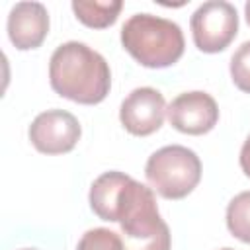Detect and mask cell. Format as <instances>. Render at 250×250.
<instances>
[{
	"instance_id": "9c48e42d",
	"label": "cell",
	"mask_w": 250,
	"mask_h": 250,
	"mask_svg": "<svg viewBox=\"0 0 250 250\" xmlns=\"http://www.w3.org/2000/svg\"><path fill=\"white\" fill-rule=\"evenodd\" d=\"M6 27L16 49H37L49 33V12L41 2H18L8 14Z\"/></svg>"
},
{
	"instance_id": "6da1fadb",
	"label": "cell",
	"mask_w": 250,
	"mask_h": 250,
	"mask_svg": "<svg viewBox=\"0 0 250 250\" xmlns=\"http://www.w3.org/2000/svg\"><path fill=\"white\" fill-rule=\"evenodd\" d=\"M88 199L102 221L119 223L125 250H170L172 234L160 217L152 188L109 170L92 182Z\"/></svg>"
},
{
	"instance_id": "9a60e30c",
	"label": "cell",
	"mask_w": 250,
	"mask_h": 250,
	"mask_svg": "<svg viewBox=\"0 0 250 250\" xmlns=\"http://www.w3.org/2000/svg\"><path fill=\"white\" fill-rule=\"evenodd\" d=\"M244 16H246V21H248V25H250V2L244 4Z\"/></svg>"
},
{
	"instance_id": "30bf717a",
	"label": "cell",
	"mask_w": 250,
	"mask_h": 250,
	"mask_svg": "<svg viewBox=\"0 0 250 250\" xmlns=\"http://www.w3.org/2000/svg\"><path fill=\"white\" fill-rule=\"evenodd\" d=\"M72 12L80 23L94 29H104L115 23L123 2L121 0H109V2H98V0H74Z\"/></svg>"
},
{
	"instance_id": "ba28073f",
	"label": "cell",
	"mask_w": 250,
	"mask_h": 250,
	"mask_svg": "<svg viewBox=\"0 0 250 250\" xmlns=\"http://www.w3.org/2000/svg\"><path fill=\"white\" fill-rule=\"evenodd\" d=\"M166 115L164 96L150 86L135 88L119 107V121L127 133L135 137H148L156 133Z\"/></svg>"
},
{
	"instance_id": "7c38bea8",
	"label": "cell",
	"mask_w": 250,
	"mask_h": 250,
	"mask_svg": "<svg viewBox=\"0 0 250 250\" xmlns=\"http://www.w3.org/2000/svg\"><path fill=\"white\" fill-rule=\"evenodd\" d=\"M76 250H125L123 240L117 232L98 227L90 229L82 234V238L76 244Z\"/></svg>"
},
{
	"instance_id": "52a82bcc",
	"label": "cell",
	"mask_w": 250,
	"mask_h": 250,
	"mask_svg": "<svg viewBox=\"0 0 250 250\" xmlns=\"http://www.w3.org/2000/svg\"><path fill=\"white\" fill-rule=\"evenodd\" d=\"M170 125L186 135H205L219 121V107L211 94L193 90L176 96L166 107Z\"/></svg>"
},
{
	"instance_id": "8fae6325",
	"label": "cell",
	"mask_w": 250,
	"mask_h": 250,
	"mask_svg": "<svg viewBox=\"0 0 250 250\" xmlns=\"http://www.w3.org/2000/svg\"><path fill=\"white\" fill-rule=\"evenodd\" d=\"M227 229L234 238L250 244V191H240L229 201Z\"/></svg>"
},
{
	"instance_id": "e0dca14e",
	"label": "cell",
	"mask_w": 250,
	"mask_h": 250,
	"mask_svg": "<svg viewBox=\"0 0 250 250\" xmlns=\"http://www.w3.org/2000/svg\"><path fill=\"white\" fill-rule=\"evenodd\" d=\"M23 250H35V248H23Z\"/></svg>"
},
{
	"instance_id": "5bb4252c",
	"label": "cell",
	"mask_w": 250,
	"mask_h": 250,
	"mask_svg": "<svg viewBox=\"0 0 250 250\" xmlns=\"http://www.w3.org/2000/svg\"><path fill=\"white\" fill-rule=\"evenodd\" d=\"M238 162H240V168L242 172L250 178V135L246 137L242 148H240V156H238Z\"/></svg>"
},
{
	"instance_id": "2e32d148",
	"label": "cell",
	"mask_w": 250,
	"mask_h": 250,
	"mask_svg": "<svg viewBox=\"0 0 250 250\" xmlns=\"http://www.w3.org/2000/svg\"><path fill=\"white\" fill-rule=\"evenodd\" d=\"M221 250H232V248H221Z\"/></svg>"
},
{
	"instance_id": "5b68a950",
	"label": "cell",
	"mask_w": 250,
	"mask_h": 250,
	"mask_svg": "<svg viewBox=\"0 0 250 250\" xmlns=\"http://www.w3.org/2000/svg\"><path fill=\"white\" fill-rule=\"evenodd\" d=\"M191 37L199 51H225L238 33V14L230 2L209 0L203 2L189 20Z\"/></svg>"
},
{
	"instance_id": "277c9868",
	"label": "cell",
	"mask_w": 250,
	"mask_h": 250,
	"mask_svg": "<svg viewBox=\"0 0 250 250\" xmlns=\"http://www.w3.org/2000/svg\"><path fill=\"white\" fill-rule=\"evenodd\" d=\"M145 176L160 197L184 199L201 180V160L188 146L168 145L148 156Z\"/></svg>"
},
{
	"instance_id": "7a4b0ae2",
	"label": "cell",
	"mask_w": 250,
	"mask_h": 250,
	"mask_svg": "<svg viewBox=\"0 0 250 250\" xmlns=\"http://www.w3.org/2000/svg\"><path fill=\"white\" fill-rule=\"evenodd\" d=\"M49 82L61 98L96 105L109 94L111 70L107 61L86 43L66 41L51 55Z\"/></svg>"
},
{
	"instance_id": "4fadbf2b",
	"label": "cell",
	"mask_w": 250,
	"mask_h": 250,
	"mask_svg": "<svg viewBox=\"0 0 250 250\" xmlns=\"http://www.w3.org/2000/svg\"><path fill=\"white\" fill-rule=\"evenodd\" d=\"M230 78L234 86L250 94V41H244L230 57Z\"/></svg>"
},
{
	"instance_id": "8992f818",
	"label": "cell",
	"mask_w": 250,
	"mask_h": 250,
	"mask_svg": "<svg viewBox=\"0 0 250 250\" xmlns=\"http://www.w3.org/2000/svg\"><path fill=\"white\" fill-rule=\"evenodd\" d=\"M29 141L43 154L70 152L80 141L82 127L78 119L64 109L41 111L29 125Z\"/></svg>"
},
{
	"instance_id": "3957f363",
	"label": "cell",
	"mask_w": 250,
	"mask_h": 250,
	"mask_svg": "<svg viewBox=\"0 0 250 250\" xmlns=\"http://www.w3.org/2000/svg\"><path fill=\"white\" fill-rule=\"evenodd\" d=\"M123 49L146 68H166L184 55L186 39L182 27L152 14H133L121 27Z\"/></svg>"
}]
</instances>
